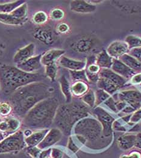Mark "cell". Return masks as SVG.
Wrapping results in <instances>:
<instances>
[{"label":"cell","mask_w":141,"mask_h":158,"mask_svg":"<svg viewBox=\"0 0 141 158\" xmlns=\"http://www.w3.org/2000/svg\"><path fill=\"white\" fill-rule=\"evenodd\" d=\"M53 89L42 81L35 82L21 87L12 93L9 102L16 117L24 118L39 102L50 97Z\"/></svg>","instance_id":"6da1fadb"},{"label":"cell","mask_w":141,"mask_h":158,"mask_svg":"<svg viewBox=\"0 0 141 158\" xmlns=\"http://www.w3.org/2000/svg\"><path fill=\"white\" fill-rule=\"evenodd\" d=\"M59 101L50 97L35 106L23 118V126L33 129H48L54 123Z\"/></svg>","instance_id":"7a4b0ae2"},{"label":"cell","mask_w":141,"mask_h":158,"mask_svg":"<svg viewBox=\"0 0 141 158\" xmlns=\"http://www.w3.org/2000/svg\"><path fill=\"white\" fill-rule=\"evenodd\" d=\"M44 78L38 73H26L17 66L0 65V87L3 93L10 95L19 88L32 83L41 81Z\"/></svg>","instance_id":"3957f363"},{"label":"cell","mask_w":141,"mask_h":158,"mask_svg":"<svg viewBox=\"0 0 141 158\" xmlns=\"http://www.w3.org/2000/svg\"><path fill=\"white\" fill-rule=\"evenodd\" d=\"M89 109L81 102H71L59 106L54 124L65 135H71L74 126L80 120L88 117Z\"/></svg>","instance_id":"277c9868"},{"label":"cell","mask_w":141,"mask_h":158,"mask_svg":"<svg viewBox=\"0 0 141 158\" xmlns=\"http://www.w3.org/2000/svg\"><path fill=\"white\" fill-rule=\"evenodd\" d=\"M74 133L83 144H89L90 147L101 138L103 128L98 120L86 117L74 126Z\"/></svg>","instance_id":"5b68a950"},{"label":"cell","mask_w":141,"mask_h":158,"mask_svg":"<svg viewBox=\"0 0 141 158\" xmlns=\"http://www.w3.org/2000/svg\"><path fill=\"white\" fill-rule=\"evenodd\" d=\"M26 146L24 134L21 131H18L0 142V154L18 152Z\"/></svg>","instance_id":"8992f818"},{"label":"cell","mask_w":141,"mask_h":158,"mask_svg":"<svg viewBox=\"0 0 141 158\" xmlns=\"http://www.w3.org/2000/svg\"><path fill=\"white\" fill-rule=\"evenodd\" d=\"M98 40L92 35H83L71 44V48L74 52L86 54L92 52L99 44Z\"/></svg>","instance_id":"52a82bcc"},{"label":"cell","mask_w":141,"mask_h":158,"mask_svg":"<svg viewBox=\"0 0 141 158\" xmlns=\"http://www.w3.org/2000/svg\"><path fill=\"white\" fill-rule=\"evenodd\" d=\"M93 114L97 116L98 121L102 126L103 135L105 137H110L112 135V124L114 118L103 108L97 107L93 110Z\"/></svg>","instance_id":"ba28073f"},{"label":"cell","mask_w":141,"mask_h":158,"mask_svg":"<svg viewBox=\"0 0 141 158\" xmlns=\"http://www.w3.org/2000/svg\"><path fill=\"white\" fill-rule=\"evenodd\" d=\"M33 37L39 42L47 45H52L57 39L56 33L48 26L39 27L35 29Z\"/></svg>","instance_id":"9c48e42d"},{"label":"cell","mask_w":141,"mask_h":158,"mask_svg":"<svg viewBox=\"0 0 141 158\" xmlns=\"http://www.w3.org/2000/svg\"><path fill=\"white\" fill-rule=\"evenodd\" d=\"M119 101L124 102L135 110L141 108V93L136 90H126L118 94Z\"/></svg>","instance_id":"30bf717a"},{"label":"cell","mask_w":141,"mask_h":158,"mask_svg":"<svg viewBox=\"0 0 141 158\" xmlns=\"http://www.w3.org/2000/svg\"><path fill=\"white\" fill-rule=\"evenodd\" d=\"M130 49L125 41L115 40L112 42L107 48V53L113 59H119L123 55L127 54Z\"/></svg>","instance_id":"8fae6325"},{"label":"cell","mask_w":141,"mask_h":158,"mask_svg":"<svg viewBox=\"0 0 141 158\" xmlns=\"http://www.w3.org/2000/svg\"><path fill=\"white\" fill-rule=\"evenodd\" d=\"M62 135L63 133L57 128H53L49 130L43 140L38 145V148L40 150L46 149L56 144L61 139Z\"/></svg>","instance_id":"7c38bea8"},{"label":"cell","mask_w":141,"mask_h":158,"mask_svg":"<svg viewBox=\"0 0 141 158\" xmlns=\"http://www.w3.org/2000/svg\"><path fill=\"white\" fill-rule=\"evenodd\" d=\"M35 45L30 43L18 50L13 56V61L16 64H20L28 59L34 56L35 52Z\"/></svg>","instance_id":"4fadbf2b"},{"label":"cell","mask_w":141,"mask_h":158,"mask_svg":"<svg viewBox=\"0 0 141 158\" xmlns=\"http://www.w3.org/2000/svg\"><path fill=\"white\" fill-rule=\"evenodd\" d=\"M41 57L42 54L33 56L24 62L16 65V66L24 72L33 73L42 68V65L41 63Z\"/></svg>","instance_id":"5bb4252c"},{"label":"cell","mask_w":141,"mask_h":158,"mask_svg":"<svg viewBox=\"0 0 141 158\" xmlns=\"http://www.w3.org/2000/svg\"><path fill=\"white\" fill-rule=\"evenodd\" d=\"M71 11L78 13H90L96 10V6L90 3L88 1L74 0L69 4Z\"/></svg>","instance_id":"9a60e30c"},{"label":"cell","mask_w":141,"mask_h":158,"mask_svg":"<svg viewBox=\"0 0 141 158\" xmlns=\"http://www.w3.org/2000/svg\"><path fill=\"white\" fill-rule=\"evenodd\" d=\"M58 64L60 66L69 69V71H78L85 69L86 66V62L83 60H77L62 56L58 60Z\"/></svg>","instance_id":"2e32d148"},{"label":"cell","mask_w":141,"mask_h":158,"mask_svg":"<svg viewBox=\"0 0 141 158\" xmlns=\"http://www.w3.org/2000/svg\"><path fill=\"white\" fill-rule=\"evenodd\" d=\"M111 68L113 71L126 80L131 79L136 74L119 59H113V64Z\"/></svg>","instance_id":"e0dca14e"},{"label":"cell","mask_w":141,"mask_h":158,"mask_svg":"<svg viewBox=\"0 0 141 158\" xmlns=\"http://www.w3.org/2000/svg\"><path fill=\"white\" fill-rule=\"evenodd\" d=\"M65 51L61 49H52L42 55V65L46 66L56 63L59 59L64 56Z\"/></svg>","instance_id":"ac0fdd59"},{"label":"cell","mask_w":141,"mask_h":158,"mask_svg":"<svg viewBox=\"0 0 141 158\" xmlns=\"http://www.w3.org/2000/svg\"><path fill=\"white\" fill-rule=\"evenodd\" d=\"M99 76L100 77L109 80L110 81L115 83L119 88L124 86L127 81L126 79L120 76L110 69H101L99 73Z\"/></svg>","instance_id":"d6986e66"},{"label":"cell","mask_w":141,"mask_h":158,"mask_svg":"<svg viewBox=\"0 0 141 158\" xmlns=\"http://www.w3.org/2000/svg\"><path fill=\"white\" fill-rule=\"evenodd\" d=\"M48 131V129H43L32 133L30 135L25 138L26 144L29 146V147H33L36 145L38 146L43 140Z\"/></svg>","instance_id":"ffe728a7"},{"label":"cell","mask_w":141,"mask_h":158,"mask_svg":"<svg viewBox=\"0 0 141 158\" xmlns=\"http://www.w3.org/2000/svg\"><path fill=\"white\" fill-rule=\"evenodd\" d=\"M119 60L123 62L136 73H141V64L134 57L129 54H126L121 56Z\"/></svg>","instance_id":"44dd1931"},{"label":"cell","mask_w":141,"mask_h":158,"mask_svg":"<svg viewBox=\"0 0 141 158\" xmlns=\"http://www.w3.org/2000/svg\"><path fill=\"white\" fill-rule=\"evenodd\" d=\"M112 64L113 58H112L105 50L98 53L96 56V64L101 69H110Z\"/></svg>","instance_id":"7402d4cb"},{"label":"cell","mask_w":141,"mask_h":158,"mask_svg":"<svg viewBox=\"0 0 141 158\" xmlns=\"http://www.w3.org/2000/svg\"><path fill=\"white\" fill-rule=\"evenodd\" d=\"M135 139L136 135H124L118 139L117 143L121 149L127 150L135 145Z\"/></svg>","instance_id":"603a6c76"},{"label":"cell","mask_w":141,"mask_h":158,"mask_svg":"<svg viewBox=\"0 0 141 158\" xmlns=\"http://www.w3.org/2000/svg\"><path fill=\"white\" fill-rule=\"evenodd\" d=\"M97 86L100 89H103L109 94H114L119 89L117 85L109 80L100 77L97 81Z\"/></svg>","instance_id":"cb8c5ba5"},{"label":"cell","mask_w":141,"mask_h":158,"mask_svg":"<svg viewBox=\"0 0 141 158\" xmlns=\"http://www.w3.org/2000/svg\"><path fill=\"white\" fill-rule=\"evenodd\" d=\"M60 86L62 92L65 97V100L67 103H71L72 101V93H71V86L68 80L64 75L62 76L59 80Z\"/></svg>","instance_id":"d4e9b609"},{"label":"cell","mask_w":141,"mask_h":158,"mask_svg":"<svg viewBox=\"0 0 141 158\" xmlns=\"http://www.w3.org/2000/svg\"><path fill=\"white\" fill-rule=\"evenodd\" d=\"M89 91V86L84 81H75L71 86L72 95L77 97L83 96Z\"/></svg>","instance_id":"484cf974"},{"label":"cell","mask_w":141,"mask_h":158,"mask_svg":"<svg viewBox=\"0 0 141 158\" xmlns=\"http://www.w3.org/2000/svg\"><path fill=\"white\" fill-rule=\"evenodd\" d=\"M0 23L6 25L19 26L24 24L23 21L16 18L13 15L10 13H0Z\"/></svg>","instance_id":"4316f807"},{"label":"cell","mask_w":141,"mask_h":158,"mask_svg":"<svg viewBox=\"0 0 141 158\" xmlns=\"http://www.w3.org/2000/svg\"><path fill=\"white\" fill-rule=\"evenodd\" d=\"M24 1H14L6 3H0V13H10L16 8L24 4Z\"/></svg>","instance_id":"83f0119b"},{"label":"cell","mask_w":141,"mask_h":158,"mask_svg":"<svg viewBox=\"0 0 141 158\" xmlns=\"http://www.w3.org/2000/svg\"><path fill=\"white\" fill-rule=\"evenodd\" d=\"M11 13L18 19L21 20L23 23H26L28 18V7L26 2L15 10H14Z\"/></svg>","instance_id":"f1b7e54d"},{"label":"cell","mask_w":141,"mask_h":158,"mask_svg":"<svg viewBox=\"0 0 141 158\" xmlns=\"http://www.w3.org/2000/svg\"><path fill=\"white\" fill-rule=\"evenodd\" d=\"M69 73L71 79L74 82L79 81H84L86 83L89 82L86 74L85 69L78 71H69Z\"/></svg>","instance_id":"f546056e"},{"label":"cell","mask_w":141,"mask_h":158,"mask_svg":"<svg viewBox=\"0 0 141 158\" xmlns=\"http://www.w3.org/2000/svg\"><path fill=\"white\" fill-rule=\"evenodd\" d=\"M6 119L8 124V133H14L18 131L21 126V122L18 119L15 117H7Z\"/></svg>","instance_id":"4dcf8cb0"},{"label":"cell","mask_w":141,"mask_h":158,"mask_svg":"<svg viewBox=\"0 0 141 158\" xmlns=\"http://www.w3.org/2000/svg\"><path fill=\"white\" fill-rule=\"evenodd\" d=\"M125 42L128 44L130 50L141 47V37L135 35H128L126 38Z\"/></svg>","instance_id":"1f68e13d"},{"label":"cell","mask_w":141,"mask_h":158,"mask_svg":"<svg viewBox=\"0 0 141 158\" xmlns=\"http://www.w3.org/2000/svg\"><path fill=\"white\" fill-rule=\"evenodd\" d=\"M58 71V67L56 63L51 64L45 66V73L47 77L51 80L52 81H54L57 77Z\"/></svg>","instance_id":"d6a6232c"},{"label":"cell","mask_w":141,"mask_h":158,"mask_svg":"<svg viewBox=\"0 0 141 158\" xmlns=\"http://www.w3.org/2000/svg\"><path fill=\"white\" fill-rule=\"evenodd\" d=\"M81 100L86 105L93 107L94 106H95V92L92 90L89 89L83 96L81 97Z\"/></svg>","instance_id":"836d02e7"},{"label":"cell","mask_w":141,"mask_h":158,"mask_svg":"<svg viewBox=\"0 0 141 158\" xmlns=\"http://www.w3.org/2000/svg\"><path fill=\"white\" fill-rule=\"evenodd\" d=\"M48 19V16L47 14L43 11H39L38 12L35 13L33 16V22L39 26H42L45 24Z\"/></svg>","instance_id":"e575fe53"},{"label":"cell","mask_w":141,"mask_h":158,"mask_svg":"<svg viewBox=\"0 0 141 158\" xmlns=\"http://www.w3.org/2000/svg\"><path fill=\"white\" fill-rule=\"evenodd\" d=\"M12 112L13 108L9 102L0 103V117L7 118Z\"/></svg>","instance_id":"d590c367"},{"label":"cell","mask_w":141,"mask_h":158,"mask_svg":"<svg viewBox=\"0 0 141 158\" xmlns=\"http://www.w3.org/2000/svg\"><path fill=\"white\" fill-rule=\"evenodd\" d=\"M95 106L100 105L104 102H106L109 98H110L109 94L101 89L97 90L95 93Z\"/></svg>","instance_id":"8d00e7d4"},{"label":"cell","mask_w":141,"mask_h":158,"mask_svg":"<svg viewBox=\"0 0 141 158\" xmlns=\"http://www.w3.org/2000/svg\"><path fill=\"white\" fill-rule=\"evenodd\" d=\"M64 11L59 8L52 9L50 13V17L54 21H60L64 19Z\"/></svg>","instance_id":"74e56055"},{"label":"cell","mask_w":141,"mask_h":158,"mask_svg":"<svg viewBox=\"0 0 141 158\" xmlns=\"http://www.w3.org/2000/svg\"><path fill=\"white\" fill-rule=\"evenodd\" d=\"M128 54L136 58L141 64V47L130 49Z\"/></svg>","instance_id":"f35d334b"},{"label":"cell","mask_w":141,"mask_h":158,"mask_svg":"<svg viewBox=\"0 0 141 158\" xmlns=\"http://www.w3.org/2000/svg\"><path fill=\"white\" fill-rule=\"evenodd\" d=\"M58 33L66 34L69 31V26L66 23H60L56 28Z\"/></svg>","instance_id":"ab89813d"},{"label":"cell","mask_w":141,"mask_h":158,"mask_svg":"<svg viewBox=\"0 0 141 158\" xmlns=\"http://www.w3.org/2000/svg\"><path fill=\"white\" fill-rule=\"evenodd\" d=\"M105 105L108 106L113 112H116L117 111V109H116V103L114 100V99L112 97L109 98L105 102H104Z\"/></svg>","instance_id":"60d3db41"},{"label":"cell","mask_w":141,"mask_h":158,"mask_svg":"<svg viewBox=\"0 0 141 158\" xmlns=\"http://www.w3.org/2000/svg\"><path fill=\"white\" fill-rule=\"evenodd\" d=\"M141 119V108L137 110L134 114L130 118V122H131L132 123H136L138 121H139Z\"/></svg>","instance_id":"b9f144b4"},{"label":"cell","mask_w":141,"mask_h":158,"mask_svg":"<svg viewBox=\"0 0 141 158\" xmlns=\"http://www.w3.org/2000/svg\"><path fill=\"white\" fill-rule=\"evenodd\" d=\"M130 81L133 85H141V73L135 74L130 79Z\"/></svg>","instance_id":"7bdbcfd3"},{"label":"cell","mask_w":141,"mask_h":158,"mask_svg":"<svg viewBox=\"0 0 141 158\" xmlns=\"http://www.w3.org/2000/svg\"><path fill=\"white\" fill-rule=\"evenodd\" d=\"M52 158H62V152L57 149V148H52Z\"/></svg>","instance_id":"ee69618b"},{"label":"cell","mask_w":141,"mask_h":158,"mask_svg":"<svg viewBox=\"0 0 141 158\" xmlns=\"http://www.w3.org/2000/svg\"><path fill=\"white\" fill-rule=\"evenodd\" d=\"M68 148L74 153H76V152L78 150V148L74 144V142H73V139L71 137L69 138V142H68Z\"/></svg>","instance_id":"f6af8a7d"},{"label":"cell","mask_w":141,"mask_h":158,"mask_svg":"<svg viewBox=\"0 0 141 158\" xmlns=\"http://www.w3.org/2000/svg\"><path fill=\"white\" fill-rule=\"evenodd\" d=\"M112 128L117 131H125V128L122 126L118 121H114L112 124Z\"/></svg>","instance_id":"bcb514c9"},{"label":"cell","mask_w":141,"mask_h":158,"mask_svg":"<svg viewBox=\"0 0 141 158\" xmlns=\"http://www.w3.org/2000/svg\"><path fill=\"white\" fill-rule=\"evenodd\" d=\"M28 152L30 153V155H32L33 157L36 158L37 156V154L39 153V150L40 149H39L38 148H35V147H29V148H28Z\"/></svg>","instance_id":"7dc6e473"},{"label":"cell","mask_w":141,"mask_h":158,"mask_svg":"<svg viewBox=\"0 0 141 158\" xmlns=\"http://www.w3.org/2000/svg\"><path fill=\"white\" fill-rule=\"evenodd\" d=\"M135 146L138 148L141 149V133H139L136 135V139Z\"/></svg>","instance_id":"c3c4849f"},{"label":"cell","mask_w":141,"mask_h":158,"mask_svg":"<svg viewBox=\"0 0 141 158\" xmlns=\"http://www.w3.org/2000/svg\"><path fill=\"white\" fill-rule=\"evenodd\" d=\"M127 105V103H125L124 102H122V101H119L116 103V109H117V111H120L122 109H124L126 107V106Z\"/></svg>","instance_id":"681fc988"},{"label":"cell","mask_w":141,"mask_h":158,"mask_svg":"<svg viewBox=\"0 0 141 158\" xmlns=\"http://www.w3.org/2000/svg\"><path fill=\"white\" fill-rule=\"evenodd\" d=\"M51 150H52V148H50L48 150H46L42 152L40 155V158H50V154Z\"/></svg>","instance_id":"f907efd6"},{"label":"cell","mask_w":141,"mask_h":158,"mask_svg":"<svg viewBox=\"0 0 141 158\" xmlns=\"http://www.w3.org/2000/svg\"><path fill=\"white\" fill-rule=\"evenodd\" d=\"M135 110H136L130 106H127L126 107H125L123 109L122 112L126 114H130V113H132L133 112H134Z\"/></svg>","instance_id":"816d5d0a"},{"label":"cell","mask_w":141,"mask_h":158,"mask_svg":"<svg viewBox=\"0 0 141 158\" xmlns=\"http://www.w3.org/2000/svg\"><path fill=\"white\" fill-rule=\"evenodd\" d=\"M122 158H141V155L139 153H134L132 155H130V156H123Z\"/></svg>","instance_id":"f5cc1de1"},{"label":"cell","mask_w":141,"mask_h":158,"mask_svg":"<svg viewBox=\"0 0 141 158\" xmlns=\"http://www.w3.org/2000/svg\"><path fill=\"white\" fill-rule=\"evenodd\" d=\"M4 50H5V45L4 43L0 40V56L3 54Z\"/></svg>","instance_id":"db71d44e"},{"label":"cell","mask_w":141,"mask_h":158,"mask_svg":"<svg viewBox=\"0 0 141 158\" xmlns=\"http://www.w3.org/2000/svg\"><path fill=\"white\" fill-rule=\"evenodd\" d=\"M131 115H126V116H125V117H122V119L124 120V121H125L126 122H127V123H128L130 121V118H131Z\"/></svg>","instance_id":"11a10c76"},{"label":"cell","mask_w":141,"mask_h":158,"mask_svg":"<svg viewBox=\"0 0 141 158\" xmlns=\"http://www.w3.org/2000/svg\"><path fill=\"white\" fill-rule=\"evenodd\" d=\"M4 139V135L0 132V142Z\"/></svg>","instance_id":"9f6ffc18"},{"label":"cell","mask_w":141,"mask_h":158,"mask_svg":"<svg viewBox=\"0 0 141 158\" xmlns=\"http://www.w3.org/2000/svg\"><path fill=\"white\" fill-rule=\"evenodd\" d=\"M1 121V118H0V121Z\"/></svg>","instance_id":"6f0895ef"},{"label":"cell","mask_w":141,"mask_h":158,"mask_svg":"<svg viewBox=\"0 0 141 158\" xmlns=\"http://www.w3.org/2000/svg\"><path fill=\"white\" fill-rule=\"evenodd\" d=\"M0 89H1V87H0Z\"/></svg>","instance_id":"680465c9"}]
</instances>
